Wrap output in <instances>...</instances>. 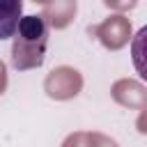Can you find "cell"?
Masks as SVG:
<instances>
[{
    "label": "cell",
    "instance_id": "6da1fadb",
    "mask_svg": "<svg viewBox=\"0 0 147 147\" xmlns=\"http://www.w3.org/2000/svg\"><path fill=\"white\" fill-rule=\"evenodd\" d=\"M46 46H48V25L41 16L30 14L23 16L11 44V64L18 71L39 69L46 60Z\"/></svg>",
    "mask_w": 147,
    "mask_h": 147
},
{
    "label": "cell",
    "instance_id": "7a4b0ae2",
    "mask_svg": "<svg viewBox=\"0 0 147 147\" xmlns=\"http://www.w3.org/2000/svg\"><path fill=\"white\" fill-rule=\"evenodd\" d=\"M44 92L53 101H71L83 92V74L69 64H60L46 74Z\"/></svg>",
    "mask_w": 147,
    "mask_h": 147
},
{
    "label": "cell",
    "instance_id": "3957f363",
    "mask_svg": "<svg viewBox=\"0 0 147 147\" xmlns=\"http://www.w3.org/2000/svg\"><path fill=\"white\" fill-rule=\"evenodd\" d=\"M90 34L99 39V44L106 48V51H119L124 48L131 37H133V28H131V21L129 16L124 14H110L108 18H103L101 23L92 25L90 28Z\"/></svg>",
    "mask_w": 147,
    "mask_h": 147
},
{
    "label": "cell",
    "instance_id": "277c9868",
    "mask_svg": "<svg viewBox=\"0 0 147 147\" xmlns=\"http://www.w3.org/2000/svg\"><path fill=\"white\" fill-rule=\"evenodd\" d=\"M110 96L115 103L131 108V110H145L147 106V87L136 78H119L110 85Z\"/></svg>",
    "mask_w": 147,
    "mask_h": 147
},
{
    "label": "cell",
    "instance_id": "5b68a950",
    "mask_svg": "<svg viewBox=\"0 0 147 147\" xmlns=\"http://www.w3.org/2000/svg\"><path fill=\"white\" fill-rule=\"evenodd\" d=\"M78 14V0H48L44 5L41 18L53 30H64L74 23Z\"/></svg>",
    "mask_w": 147,
    "mask_h": 147
},
{
    "label": "cell",
    "instance_id": "8992f818",
    "mask_svg": "<svg viewBox=\"0 0 147 147\" xmlns=\"http://www.w3.org/2000/svg\"><path fill=\"white\" fill-rule=\"evenodd\" d=\"M23 18V0H0V41L14 37Z\"/></svg>",
    "mask_w": 147,
    "mask_h": 147
},
{
    "label": "cell",
    "instance_id": "52a82bcc",
    "mask_svg": "<svg viewBox=\"0 0 147 147\" xmlns=\"http://www.w3.org/2000/svg\"><path fill=\"white\" fill-rule=\"evenodd\" d=\"M60 147H92V138H90V131H74L69 133Z\"/></svg>",
    "mask_w": 147,
    "mask_h": 147
},
{
    "label": "cell",
    "instance_id": "ba28073f",
    "mask_svg": "<svg viewBox=\"0 0 147 147\" xmlns=\"http://www.w3.org/2000/svg\"><path fill=\"white\" fill-rule=\"evenodd\" d=\"M110 11H115V14H126V11H131L136 5H138V0H101Z\"/></svg>",
    "mask_w": 147,
    "mask_h": 147
},
{
    "label": "cell",
    "instance_id": "9c48e42d",
    "mask_svg": "<svg viewBox=\"0 0 147 147\" xmlns=\"http://www.w3.org/2000/svg\"><path fill=\"white\" fill-rule=\"evenodd\" d=\"M90 138H92V147H119L117 140H113L101 131H90Z\"/></svg>",
    "mask_w": 147,
    "mask_h": 147
},
{
    "label": "cell",
    "instance_id": "30bf717a",
    "mask_svg": "<svg viewBox=\"0 0 147 147\" xmlns=\"http://www.w3.org/2000/svg\"><path fill=\"white\" fill-rule=\"evenodd\" d=\"M7 83H9V76H7V64L0 60V96L7 92Z\"/></svg>",
    "mask_w": 147,
    "mask_h": 147
},
{
    "label": "cell",
    "instance_id": "8fae6325",
    "mask_svg": "<svg viewBox=\"0 0 147 147\" xmlns=\"http://www.w3.org/2000/svg\"><path fill=\"white\" fill-rule=\"evenodd\" d=\"M30 2H37V5H46L48 0H30Z\"/></svg>",
    "mask_w": 147,
    "mask_h": 147
}]
</instances>
